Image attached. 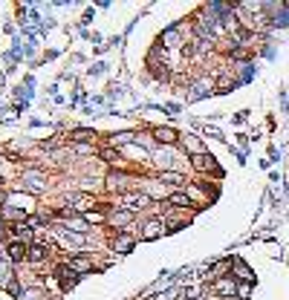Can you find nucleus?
I'll list each match as a JSON object with an SVG mask.
<instances>
[{
  "label": "nucleus",
  "instance_id": "1",
  "mask_svg": "<svg viewBox=\"0 0 289 300\" xmlns=\"http://www.w3.org/2000/svg\"><path fill=\"white\" fill-rule=\"evenodd\" d=\"M211 291H214L217 297H232V294L237 291V286H235V280H232V277H220V280H214Z\"/></svg>",
  "mask_w": 289,
  "mask_h": 300
},
{
  "label": "nucleus",
  "instance_id": "2",
  "mask_svg": "<svg viewBox=\"0 0 289 300\" xmlns=\"http://www.w3.org/2000/svg\"><path fill=\"white\" fill-rule=\"evenodd\" d=\"M55 272H58V280H61V289H70V286H75V283H78V272H75L72 265H58Z\"/></svg>",
  "mask_w": 289,
  "mask_h": 300
},
{
  "label": "nucleus",
  "instance_id": "3",
  "mask_svg": "<svg viewBox=\"0 0 289 300\" xmlns=\"http://www.w3.org/2000/svg\"><path fill=\"white\" fill-rule=\"evenodd\" d=\"M162 234H165V225L159 220H148V222H144L142 239H156V237H162Z\"/></svg>",
  "mask_w": 289,
  "mask_h": 300
},
{
  "label": "nucleus",
  "instance_id": "4",
  "mask_svg": "<svg viewBox=\"0 0 289 300\" xmlns=\"http://www.w3.org/2000/svg\"><path fill=\"white\" fill-rule=\"evenodd\" d=\"M23 179H26V191L29 194H44L46 191V179L41 176V173H26Z\"/></svg>",
  "mask_w": 289,
  "mask_h": 300
},
{
  "label": "nucleus",
  "instance_id": "5",
  "mask_svg": "<svg viewBox=\"0 0 289 300\" xmlns=\"http://www.w3.org/2000/svg\"><path fill=\"white\" fill-rule=\"evenodd\" d=\"M191 165H194V168L197 170H217V165H214V159H211V156H206V153H191ZM217 173H220V170H217Z\"/></svg>",
  "mask_w": 289,
  "mask_h": 300
},
{
  "label": "nucleus",
  "instance_id": "6",
  "mask_svg": "<svg viewBox=\"0 0 289 300\" xmlns=\"http://www.w3.org/2000/svg\"><path fill=\"white\" fill-rule=\"evenodd\" d=\"M154 139L159 141V144H174L180 136H177V130H171V127H156V130H154Z\"/></svg>",
  "mask_w": 289,
  "mask_h": 300
},
{
  "label": "nucleus",
  "instance_id": "7",
  "mask_svg": "<svg viewBox=\"0 0 289 300\" xmlns=\"http://www.w3.org/2000/svg\"><path fill=\"white\" fill-rule=\"evenodd\" d=\"M6 208L26 211V208H29V196H26V194H9V196H6Z\"/></svg>",
  "mask_w": 289,
  "mask_h": 300
},
{
  "label": "nucleus",
  "instance_id": "8",
  "mask_svg": "<svg viewBox=\"0 0 289 300\" xmlns=\"http://www.w3.org/2000/svg\"><path fill=\"white\" fill-rule=\"evenodd\" d=\"M133 248V237H127V234H122V237L113 239V251H119V254H127Z\"/></svg>",
  "mask_w": 289,
  "mask_h": 300
},
{
  "label": "nucleus",
  "instance_id": "9",
  "mask_svg": "<svg viewBox=\"0 0 289 300\" xmlns=\"http://www.w3.org/2000/svg\"><path fill=\"white\" fill-rule=\"evenodd\" d=\"M58 237H61V243H64V246H67V248H75V246H84V237H81V234H70V231H58Z\"/></svg>",
  "mask_w": 289,
  "mask_h": 300
},
{
  "label": "nucleus",
  "instance_id": "10",
  "mask_svg": "<svg viewBox=\"0 0 289 300\" xmlns=\"http://www.w3.org/2000/svg\"><path fill=\"white\" fill-rule=\"evenodd\" d=\"M26 243H20V239H15V243H9V257L12 260H23L26 257Z\"/></svg>",
  "mask_w": 289,
  "mask_h": 300
},
{
  "label": "nucleus",
  "instance_id": "11",
  "mask_svg": "<svg viewBox=\"0 0 289 300\" xmlns=\"http://www.w3.org/2000/svg\"><path fill=\"white\" fill-rule=\"evenodd\" d=\"M72 268H75V272H78V274H84V272H90V268H93V260H90V257H75V260H72Z\"/></svg>",
  "mask_w": 289,
  "mask_h": 300
},
{
  "label": "nucleus",
  "instance_id": "12",
  "mask_svg": "<svg viewBox=\"0 0 289 300\" xmlns=\"http://www.w3.org/2000/svg\"><path fill=\"white\" fill-rule=\"evenodd\" d=\"M148 199H151V196H144V194H130L127 196V208H148Z\"/></svg>",
  "mask_w": 289,
  "mask_h": 300
},
{
  "label": "nucleus",
  "instance_id": "13",
  "mask_svg": "<svg viewBox=\"0 0 289 300\" xmlns=\"http://www.w3.org/2000/svg\"><path fill=\"white\" fill-rule=\"evenodd\" d=\"M9 283H15V280H12L9 260H3V257H0V286H9Z\"/></svg>",
  "mask_w": 289,
  "mask_h": 300
},
{
  "label": "nucleus",
  "instance_id": "14",
  "mask_svg": "<svg viewBox=\"0 0 289 300\" xmlns=\"http://www.w3.org/2000/svg\"><path fill=\"white\" fill-rule=\"evenodd\" d=\"M12 234H15L20 243H26V246H29V239H32V225H15V228H12Z\"/></svg>",
  "mask_w": 289,
  "mask_h": 300
},
{
  "label": "nucleus",
  "instance_id": "15",
  "mask_svg": "<svg viewBox=\"0 0 289 300\" xmlns=\"http://www.w3.org/2000/svg\"><path fill=\"white\" fill-rule=\"evenodd\" d=\"M26 257L32 260V263H41V260L46 257V248H44V246H32V243H29V248H26Z\"/></svg>",
  "mask_w": 289,
  "mask_h": 300
},
{
  "label": "nucleus",
  "instance_id": "16",
  "mask_svg": "<svg viewBox=\"0 0 289 300\" xmlns=\"http://www.w3.org/2000/svg\"><path fill=\"white\" fill-rule=\"evenodd\" d=\"M130 220H133V214H130V211H119V214H113V217H110V222H113L116 228H125Z\"/></svg>",
  "mask_w": 289,
  "mask_h": 300
},
{
  "label": "nucleus",
  "instance_id": "17",
  "mask_svg": "<svg viewBox=\"0 0 289 300\" xmlns=\"http://www.w3.org/2000/svg\"><path fill=\"white\" fill-rule=\"evenodd\" d=\"M107 188H110V191H125V188H127V179L122 176V173H113V176L107 179Z\"/></svg>",
  "mask_w": 289,
  "mask_h": 300
},
{
  "label": "nucleus",
  "instance_id": "18",
  "mask_svg": "<svg viewBox=\"0 0 289 300\" xmlns=\"http://www.w3.org/2000/svg\"><path fill=\"white\" fill-rule=\"evenodd\" d=\"M168 202L177 205V208H185V205H188L191 199H188V194H182V191H174V194L168 196Z\"/></svg>",
  "mask_w": 289,
  "mask_h": 300
},
{
  "label": "nucleus",
  "instance_id": "19",
  "mask_svg": "<svg viewBox=\"0 0 289 300\" xmlns=\"http://www.w3.org/2000/svg\"><path fill=\"white\" fill-rule=\"evenodd\" d=\"M162 44L165 46H180L182 44V41H180V32H177V29H168V32L162 35Z\"/></svg>",
  "mask_w": 289,
  "mask_h": 300
},
{
  "label": "nucleus",
  "instance_id": "20",
  "mask_svg": "<svg viewBox=\"0 0 289 300\" xmlns=\"http://www.w3.org/2000/svg\"><path fill=\"white\" fill-rule=\"evenodd\" d=\"M133 139H136L133 133H119V136H110V144H119V147H122V144H130Z\"/></svg>",
  "mask_w": 289,
  "mask_h": 300
},
{
  "label": "nucleus",
  "instance_id": "21",
  "mask_svg": "<svg viewBox=\"0 0 289 300\" xmlns=\"http://www.w3.org/2000/svg\"><path fill=\"white\" fill-rule=\"evenodd\" d=\"M235 272L240 274V277H246V280H249V277H252V272H249V265H246L243 260H235Z\"/></svg>",
  "mask_w": 289,
  "mask_h": 300
},
{
  "label": "nucleus",
  "instance_id": "22",
  "mask_svg": "<svg viewBox=\"0 0 289 300\" xmlns=\"http://www.w3.org/2000/svg\"><path fill=\"white\" fill-rule=\"evenodd\" d=\"M67 228H72V231H78V234H84V231H87V222H84V220H67Z\"/></svg>",
  "mask_w": 289,
  "mask_h": 300
},
{
  "label": "nucleus",
  "instance_id": "23",
  "mask_svg": "<svg viewBox=\"0 0 289 300\" xmlns=\"http://www.w3.org/2000/svg\"><path fill=\"white\" fill-rule=\"evenodd\" d=\"M20 300H41V289H26L20 294Z\"/></svg>",
  "mask_w": 289,
  "mask_h": 300
},
{
  "label": "nucleus",
  "instance_id": "24",
  "mask_svg": "<svg viewBox=\"0 0 289 300\" xmlns=\"http://www.w3.org/2000/svg\"><path fill=\"white\" fill-rule=\"evenodd\" d=\"M180 297V289H168L165 294H156V300H177Z\"/></svg>",
  "mask_w": 289,
  "mask_h": 300
},
{
  "label": "nucleus",
  "instance_id": "25",
  "mask_svg": "<svg viewBox=\"0 0 289 300\" xmlns=\"http://www.w3.org/2000/svg\"><path fill=\"white\" fill-rule=\"evenodd\" d=\"M237 291H240V300H246V297H249V283H243Z\"/></svg>",
  "mask_w": 289,
  "mask_h": 300
},
{
  "label": "nucleus",
  "instance_id": "26",
  "mask_svg": "<svg viewBox=\"0 0 289 300\" xmlns=\"http://www.w3.org/2000/svg\"><path fill=\"white\" fill-rule=\"evenodd\" d=\"M0 234H3V228H0Z\"/></svg>",
  "mask_w": 289,
  "mask_h": 300
}]
</instances>
